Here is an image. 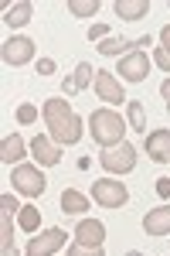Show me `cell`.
Wrapping results in <instances>:
<instances>
[{
    "mask_svg": "<svg viewBox=\"0 0 170 256\" xmlns=\"http://www.w3.org/2000/svg\"><path fill=\"white\" fill-rule=\"evenodd\" d=\"M44 123H48V130H51V140H55L58 147H72L82 140V120L75 116V110L65 102V99H48L44 102Z\"/></svg>",
    "mask_w": 170,
    "mask_h": 256,
    "instance_id": "6da1fadb",
    "label": "cell"
},
{
    "mask_svg": "<svg viewBox=\"0 0 170 256\" xmlns=\"http://www.w3.org/2000/svg\"><path fill=\"white\" fill-rule=\"evenodd\" d=\"M89 134H92V140L106 150V147L123 144L126 123H123V116H119L116 110H95L92 116H89Z\"/></svg>",
    "mask_w": 170,
    "mask_h": 256,
    "instance_id": "7a4b0ae2",
    "label": "cell"
},
{
    "mask_svg": "<svg viewBox=\"0 0 170 256\" xmlns=\"http://www.w3.org/2000/svg\"><path fill=\"white\" fill-rule=\"evenodd\" d=\"M102 168L109 171V174H130L133 168H136V147L133 144H116V147H106L102 150Z\"/></svg>",
    "mask_w": 170,
    "mask_h": 256,
    "instance_id": "3957f363",
    "label": "cell"
},
{
    "mask_svg": "<svg viewBox=\"0 0 170 256\" xmlns=\"http://www.w3.org/2000/svg\"><path fill=\"white\" fill-rule=\"evenodd\" d=\"M10 181H14V188H17L24 198H38V195H44V188H48L44 174H41L34 164H17L14 174H10Z\"/></svg>",
    "mask_w": 170,
    "mask_h": 256,
    "instance_id": "277c9868",
    "label": "cell"
},
{
    "mask_svg": "<svg viewBox=\"0 0 170 256\" xmlns=\"http://www.w3.org/2000/svg\"><path fill=\"white\" fill-rule=\"evenodd\" d=\"M92 202L106 205V208H123L130 202V192H126V184H119L113 178H99L92 184Z\"/></svg>",
    "mask_w": 170,
    "mask_h": 256,
    "instance_id": "5b68a950",
    "label": "cell"
},
{
    "mask_svg": "<svg viewBox=\"0 0 170 256\" xmlns=\"http://www.w3.org/2000/svg\"><path fill=\"white\" fill-rule=\"evenodd\" d=\"M116 68H119V76H123L126 82H143L147 76H150L153 62L147 58V48H140V52H130V55H123Z\"/></svg>",
    "mask_w": 170,
    "mask_h": 256,
    "instance_id": "8992f818",
    "label": "cell"
},
{
    "mask_svg": "<svg viewBox=\"0 0 170 256\" xmlns=\"http://www.w3.org/2000/svg\"><path fill=\"white\" fill-rule=\"evenodd\" d=\"M65 239H68V232L58 226V229H44V232H38V236H31V242H27V256H55L61 246H65Z\"/></svg>",
    "mask_w": 170,
    "mask_h": 256,
    "instance_id": "52a82bcc",
    "label": "cell"
},
{
    "mask_svg": "<svg viewBox=\"0 0 170 256\" xmlns=\"http://www.w3.org/2000/svg\"><path fill=\"white\" fill-rule=\"evenodd\" d=\"M0 58H3V65H27V62L34 58V41H31V38H20V34L7 38V41H3Z\"/></svg>",
    "mask_w": 170,
    "mask_h": 256,
    "instance_id": "ba28073f",
    "label": "cell"
},
{
    "mask_svg": "<svg viewBox=\"0 0 170 256\" xmlns=\"http://www.w3.org/2000/svg\"><path fill=\"white\" fill-rule=\"evenodd\" d=\"M147 44H150L147 34L143 38H106L99 41V55H130V52H140Z\"/></svg>",
    "mask_w": 170,
    "mask_h": 256,
    "instance_id": "9c48e42d",
    "label": "cell"
},
{
    "mask_svg": "<svg viewBox=\"0 0 170 256\" xmlns=\"http://www.w3.org/2000/svg\"><path fill=\"white\" fill-rule=\"evenodd\" d=\"M143 150L157 164H170V130H153L147 137V144H143Z\"/></svg>",
    "mask_w": 170,
    "mask_h": 256,
    "instance_id": "30bf717a",
    "label": "cell"
},
{
    "mask_svg": "<svg viewBox=\"0 0 170 256\" xmlns=\"http://www.w3.org/2000/svg\"><path fill=\"white\" fill-rule=\"evenodd\" d=\"M31 154H34V160H38L41 168H55L58 160H61V147L51 137H34L31 140Z\"/></svg>",
    "mask_w": 170,
    "mask_h": 256,
    "instance_id": "8fae6325",
    "label": "cell"
},
{
    "mask_svg": "<svg viewBox=\"0 0 170 256\" xmlns=\"http://www.w3.org/2000/svg\"><path fill=\"white\" fill-rule=\"evenodd\" d=\"M95 96L113 102V106H119V102L126 99V92H123V86H119L109 72H99V76H95Z\"/></svg>",
    "mask_w": 170,
    "mask_h": 256,
    "instance_id": "7c38bea8",
    "label": "cell"
},
{
    "mask_svg": "<svg viewBox=\"0 0 170 256\" xmlns=\"http://www.w3.org/2000/svg\"><path fill=\"white\" fill-rule=\"evenodd\" d=\"M27 150H31V144H24L20 134H7V137L0 140V160L3 164H17Z\"/></svg>",
    "mask_w": 170,
    "mask_h": 256,
    "instance_id": "4fadbf2b",
    "label": "cell"
},
{
    "mask_svg": "<svg viewBox=\"0 0 170 256\" xmlns=\"http://www.w3.org/2000/svg\"><path fill=\"white\" fill-rule=\"evenodd\" d=\"M75 239L82 246H102V239H106V226L102 222H95V218H82L75 226Z\"/></svg>",
    "mask_w": 170,
    "mask_h": 256,
    "instance_id": "5bb4252c",
    "label": "cell"
},
{
    "mask_svg": "<svg viewBox=\"0 0 170 256\" xmlns=\"http://www.w3.org/2000/svg\"><path fill=\"white\" fill-rule=\"evenodd\" d=\"M143 232H150V236L170 232V205H160V208H153V212L143 216Z\"/></svg>",
    "mask_w": 170,
    "mask_h": 256,
    "instance_id": "9a60e30c",
    "label": "cell"
},
{
    "mask_svg": "<svg viewBox=\"0 0 170 256\" xmlns=\"http://www.w3.org/2000/svg\"><path fill=\"white\" fill-rule=\"evenodd\" d=\"M89 79L95 82L92 65H89V62H78V65H75V76L61 82V92H82V89H89Z\"/></svg>",
    "mask_w": 170,
    "mask_h": 256,
    "instance_id": "2e32d148",
    "label": "cell"
},
{
    "mask_svg": "<svg viewBox=\"0 0 170 256\" xmlns=\"http://www.w3.org/2000/svg\"><path fill=\"white\" fill-rule=\"evenodd\" d=\"M113 7L123 20H143L150 14V0H116Z\"/></svg>",
    "mask_w": 170,
    "mask_h": 256,
    "instance_id": "e0dca14e",
    "label": "cell"
},
{
    "mask_svg": "<svg viewBox=\"0 0 170 256\" xmlns=\"http://www.w3.org/2000/svg\"><path fill=\"white\" fill-rule=\"evenodd\" d=\"M61 212H68V216L89 212V198L82 195L78 188H65V192H61Z\"/></svg>",
    "mask_w": 170,
    "mask_h": 256,
    "instance_id": "ac0fdd59",
    "label": "cell"
},
{
    "mask_svg": "<svg viewBox=\"0 0 170 256\" xmlns=\"http://www.w3.org/2000/svg\"><path fill=\"white\" fill-rule=\"evenodd\" d=\"M31 14H34V7L27 4V0H20V4H14L10 10H3V20H7V28H24L27 20H31Z\"/></svg>",
    "mask_w": 170,
    "mask_h": 256,
    "instance_id": "d6986e66",
    "label": "cell"
},
{
    "mask_svg": "<svg viewBox=\"0 0 170 256\" xmlns=\"http://www.w3.org/2000/svg\"><path fill=\"white\" fill-rule=\"evenodd\" d=\"M0 256H17L14 253V222H10V212H3V218H0Z\"/></svg>",
    "mask_w": 170,
    "mask_h": 256,
    "instance_id": "ffe728a7",
    "label": "cell"
},
{
    "mask_svg": "<svg viewBox=\"0 0 170 256\" xmlns=\"http://www.w3.org/2000/svg\"><path fill=\"white\" fill-rule=\"evenodd\" d=\"M17 222H20V229H27V232H34V229L41 226V212L34 208V205H24V208L17 212Z\"/></svg>",
    "mask_w": 170,
    "mask_h": 256,
    "instance_id": "44dd1931",
    "label": "cell"
},
{
    "mask_svg": "<svg viewBox=\"0 0 170 256\" xmlns=\"http://www.w3.org/2000/svg\"><path fill=\"white\" fill-rule=\"evenodd\" d=\"M99 7H102L99 0H68V10H72L75 18H92Z\"/></svg>",
    "mask_w": 170,
    "mask_h": 256,
    "instance_id": "7402d4cb",
    "label": "cell"
},
{
    "mask_svg": "<svg viewBox=\"0 0 170 256\" xmlns=\"http://www.w3.org/2000/svg\"><path fill=\"white\" fill-rule=\"evenodd\" d=\"M126 120H130L133 130L143 134V123H147V120H143V106H140V102H130V106H126Z\"/></svg>",
    "mask_w": 170,
    "mask_h": 256,
    "instance_id": "603a6c76",
    "label": "cell"
},
{
    "mask_svg": "<svg viewBox=\"0 0 170 256\" xmlns=\"http://www.w3.org/2000/svg\"><path fill=\"white\" fill-rule=\"evenodd\" d=\"M34 120H38V110H34L31 102H20V106H17V123L27 126V123H34Z\"/></svg>",
    "mask_w": 170,
    "mask_h": 256,
    "instance_id": "cb8c5ba5",
    "label": "cell"
},
{
    "mask_svg": "<svg viewBox=\"0 0 170 256\" xmlns=\"http://www.w3.org/2000/svg\"><path fill=\"white\" fill-rule=\"evenodd\" d=\"M20 208H24V205H20L14 195H7V192L0 195V212H10V216H14V212H20Z\"/></svg>",
    "mask_w": 170,
    "mask_h": 256,
    "instance_id": "d4e9b609",
    "label": "cell"
},
{
    "mask_svg": "<svg viewBox=\"0 0 170 256\" xmlns=\"http://www.w3.org/2000/svg\"><path fill=\"white\" fill-rule=\"evenodd\" d=\"M68 256H102V246H82V242H75L68 250Z\"/></svg>",
    "mask_w": 170,
    "mask_h": 256,
    "instance_id": "484cf974",
    "label": "cell"
},
{
    "mask_svg": "<svg viewBox=\"0 0 170 256\" xmlns=\"http://www.w3.org/2000/svg\"><path fill=\"white\" fill-rule=\"evenodd\" d=\"M153 65H160L164 72H170V52H164V48H157V52H153Z\"/></svg>",
    "mask_w": 170,
    "mask_h": 256,
    "instance_id": "4316f807",
    "label": "cell"
},
{
    "mask_svg": "<svg viewBox=\"0 0 170 256\" xmlns=\"http://www.w3.org/2000/svg\"><path fill=\"white\" fill-rule=\"evenodd\" d=\"M157 195L164 198V202H170V178H160L157 181Z\"/></svg>",
    "mask_w": 170,
    "mask_h": 256,
    "instance_id": "83f0119b",
    "label": "cell"
},
{
    "mask_svg": "<svg viewBox=\"0 0 170 256\" xmlns=\"http://www.w3.org/2000/svg\"><path fill=\"white\" fill-rule=\"evenodd\" d=\"M38 72L41 76H51V72H55V62L51 58H38Z\"/></svg>",
    "mask_w": 170,
    "mask_h": 256,
    "instance_id": "f1b7e54d",
    "label": "cell"
},
{
    "mask_svg": "<svg viewBox=\"0 0 170 256\" xmlns=\"http://www.w3.org/2000/svg\"><path fill=\"white\" fill-rule=\"evenodd\" d=\"M106 34H109V28H106V24H95L92 31H89V38H102V41H106Z\"/></svg>",
    "mask_w": 170,
    "mask_h": 256,
    "instance_id": "f546056e",
    "label": "cell"
},
{
    "mask_svg": "<svg viewBox=\"0 0 170 256\" xmlns=\"http://www.w3.org/2000/svg\"><path fill=\"white\" fill-rule=\"evenodd\" d=\"M160 41H164L160 48H164V52H170V24H167V28H164V31H160Z\"/></svg>",
    "mask_w": 170,
    "mask_h": 256,
    "instance_id": "4dcf8cb0",
    "label": "cell"
},
{
    "mask_svg": "<svg viewBox=\"0 0 170 256\" xmlns=\"http://www.w3.org/2000/svg\"><path fill=\"white\" fill-rule=\"evenodd\" d=\"M160 96H164V99H170V79L164 82V86H160Z\"/></svg>",
    "mask_w": 170,
    "mask_h": 256,
    "instance_id": "1f68e13d",
    "label": "cell"
},
{
    "mask_svg": "<svg viewBox=\"0 0 170 256\" xmlns=\"http://www.w3.org/2000/svg\"><path fill=\"white\" fill-rule=\"evenodd\" d=\"M126 256H140V253H126Z\"/></svg>",
    "mask_w": 170,
    "mask_h": 256,
    "instance_id": "d6a6232c",
    "label": "cell"
},
{
    "mask_svg": "<svg viewBox=\"0 0 170 256\" xmlns=\"http://www.w3.org/2000/svg\"><path fill=\"white\" fill-rule=\"evenodd\" d=\"M167 106H170V99H167Z\"/></svg>",
    "mask_w": 170,
    "mask_h": 256,
    "instance_id": "836d02e7",
    "label": "cell"
}]
</instances>
